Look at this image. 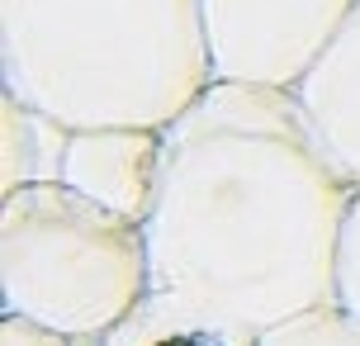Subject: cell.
<instances>
[{"label": "cell", "instance_id": "obj_10", "mask_svg": "<svg viewBox=\"0 0 360 346\" xmlns=\"http://www.w3.org/2000/svg\"><path fill=\"white\" fill-rule=\"evenodd\" d=\"M337 304L360 323V185L351 190V209L342 223V247H337Z\"/></svg>", "mask_w": 360, "mask_h": 346}, {"label": "cell", "instance_id": "obj_3", "mask_svg": "<svg viewBox=\"0 0 360 346\" xmlns=\"http://www.w3.org/2000/svg\"><path fill=\"white\" fill-rule=\"evenodd\" d=\"M152 294L143 223L34 181L0 195V309L72 342L105 337Z\"/></svg>", "mask_w": 360, "mask_h": 346}, {"label": "cell", "instance_id": "obj_7", "mask_svg": "<svg viewBox=\"0 0 360 346\" xmlns=\"http://www.w3.org/2000/svg\"><path fill=\"white\" fill-rule=\"evenodd\" d=\"M72 128L53 124L48 114L29 110L15 95H0V143H5V166H0V195L34 181H57L62 176V152H67Z\"/></svg>", "mask_w": 360, "mask_h": 346}, {"label": "cell", "instance_id": "obj_1", "mask_svg": "<svg viewBox=\"0 0 360 346\" xmlns=\"http://www.w3.org/2000/svg\"><path fill=\"white\" fill-rule=\"evenodd\" d=\"M166 133L147 214L152 290L237 337L337 304L351 209L294 91L214 81Z\"/></svg>", "mask_w": 360, "mask_h": 346}, {"label": "cell", "instance_id": "obj_5", "mask_svg": "<svg viewBox=\"0 0 360 346\" xmlns=\"http://www.w3.org/2000/svg\"><path fill=\"white\" fill-rule=\"evenodd\" d=\"M162 128H76L67 133L57 181L124 219L147 223L162 185Z\"/></svg>", "mask_w": 360, "mask_h": 346}, {"label": "cell", "instance_id": "obj_6", "mask_svg": "<svg viewBox=\"0 0 360 346\" xmlns=\"http://www.w3.org/2000/svg\"><path fill=\"white\" fill-rule=\"evenodd\" d=\"M294 100L323 157L342 171L346 185H360V0L332 34L323 57L294 86Z\"/></svg>", "mask_w": 360, "mask_h": 346}, {"label": "cell", "instance_id": "obj_8", "mask_svg": "<svg viewBox=\"0 0 360 346\" xmlns=\"http://www.w3.org/2000/svg\"><path fill=\"white\" fill-rule=\"evenodd\" d=\"M81 346H256V337H237L214 323L195 318L190 309H180L166 294H147L124 323H114L105 337H90Z\"/></svg>", "mask_w": 360, "mask_h": 346}, {"label": "cell", "instance_id": "obj_9", "mask_svg": "<svg viewBox=\"0 0 360 346\" xmlns=\"http://www.w3.org/2000/svg\"><path fill=\"white\" fill-rule=\"evenodd\" d=\"M256 346H360V323L342 304H323L299 318H285L256 337Z\"/></svg>", "mask_w": 360, "mask_h": 346}, {"label": "cell", "instance_id": "obj_4", "mask_svg": "<svg viewBox=\"0 0 360 346\" xmlns=\"http://www.w3.org/2000/svg\"><path fill=\"white\" fill-rule=\"evenodd\" d=\"M356 0H199L214 81L294 91Z\"/></svg>", "mask_w": 360, "mask_h": 346}, {"label": "cell", "instance_id": "obj_11", "mask_svg": "<svg viewBox=\"0 0 360 346\" xmlns=\"http://www.w3.org/2000/svg\"><path fill=\"white\" fill-rule=\"evenodd\" d=\"M0 346H81L72 337H62L53 328H38L29 318H15V313H5L0 318Z\"/></svg>", "mask_w": 360, "mask_h": 346}, {"label": "cell", "instance_id": "obj_2", "mask_svg": "<svg viewBox=\"0 0 360 346\" xmlns=\"http://www.w3.org/2000/svg\"><path fill=\"white\" fill-rule=\"evenodd\" d=\"M0 86L62 128H171L214 86L199 0H0Z\"/></svg>", "mask_w": 360, "mask_h": 346}]
</instances>
